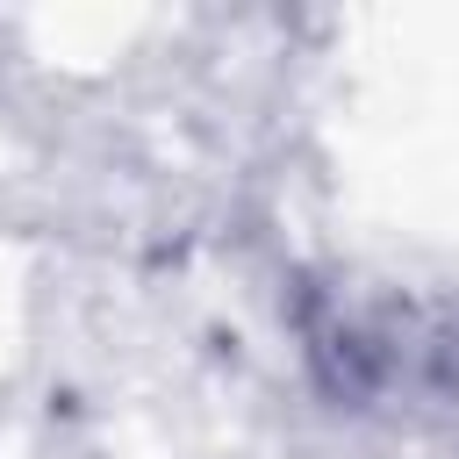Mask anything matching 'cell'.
<instances>
[{"instance_id":"obj_1","label":"cell","mask_w":459,"mask_h":459,"mask_svg":"<svg viewBox=\"0 0 459 459\" xmlns=\"http://www.w3.org/2000/svg\"><path fill=\"white\" fill-rule=\"evenodd\" d=\"M459 323L445 301H416V294H373V301H344L323 316H308V351L323 359L330 387L337 394H373V402H394V394H423L430 380H452L459 373Z\"/></svg>"}]
</instances>
